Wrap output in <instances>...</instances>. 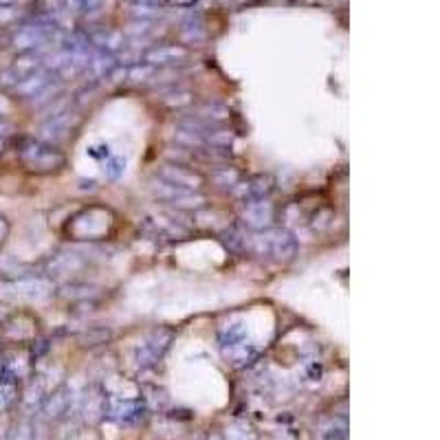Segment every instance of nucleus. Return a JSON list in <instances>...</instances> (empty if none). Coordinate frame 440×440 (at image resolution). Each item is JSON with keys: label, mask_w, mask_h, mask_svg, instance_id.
<instances>
[{"label": "nucleus", "mask_w": 440, "mask_h": 440, "mask_svg": "<svg viewBox=\"0 0 440 440\" xmlns=\"http://www.w3.org/2000/svg\"><path fill=\"white\" fill-rule=\"evenodd\" d=\"M224 438L227 440H251V436H249L245 427H231V430H227V434H224Z\"/></svg>", "instance_id": "nucleus-30"}, {"label": "nucleus", "mask_w": 440, "mask_h": 440, "mask_svg": "<svg viewBox=\"0 0 440 440\" xmlns=\"http://www.w3.org/2000/svg\"><path fill=\"white\" fill-rule=\"evenodd\" d=\"M152 227L157 229L159 233L168 236V238H183L187 233V227L183 222L174 220L172 213H163V216L152 218Z\"/></svg>", "instance_id": "nucleus-21"}, {"label": "nucleus", "mask_w": 440, "mask_h": 440, "mask_svg": "<svg viewBox=\"0 0 440 440\" xmlns=\"http://www.w3.org/2000/svg\"><path fill=\"white\" fill-rule=\"evenodd\" d=\"M278 209L273 203H269V198L265 200H251V203H245L240 211V220L247 229L251 231H265L271 229L273 222H276Z\"/></svg>", "instance_id": "nucleus-10"}, {"label": "nucleus", "mask_w": 440, "mask_h": 440, "mask_svg": "<svg viewBox=\"0 0 440 440\" xmlns=\"http://www.w3.org/2000/svg\"><path fill=\"white\" fill-rule=\"evenodd\" d=\"M152 194L157 196L161 203L170 205L174 209L181 211H198L207 207V198L200 192H192V189H181V187H172L163 181H154L152 183Z\"/></svg>", "instance_id": "nucleus-5"}, {"label": "nucleus", "mask_w": 440, "mask_h": 440, "mask_svg": "<svg viewBox=\"0 0 440 440\" xmlns=\"http://www.w3.org/2000/svg\"><path fill=\"white\" fill-rule=\"evenodd\" d=\"M245 249L258 258H269L280 265H287L295 260L297 251H300V242L289 229L271 227L265 231H256L254 236H247Z\"/></svg>", "instance_id": "nucleus-1"}, {"label": "nucleus", "mask_w": 440, "mask_h": 440, "mask_svg": "<svg viewBox=\"0 0 440 440\" xmlns=\"http://www.w3.org/2000/svg\"><path fill=\"white\" fill-rule=\"evenodd\" d=\"M124 165H126V161L122 157H115L113 161L106 163V174H108L111 178H117L119 174L124 172Z\"/></svg>", "instance_id": "nucleus-27"}, {"label": "nucleus", "mask_w": 440, "mask_h": 440, "mask_svg": "<svg viewBox=\"0 0 440 440\" xmlns=\"http://www.w3.org/2000/svg\"><path fill=\"white\" fill-rule=\"evenodd\" d=\"M192 117L200 119L203 124H209V126H222L224 122L229 119V108L227 106H222L218 102H209V104H203V106H198V108H194V113H189Z\"/></svg>", "instance_id": "nucleus-20"}, {"label": "nucleus", "mask_w": 440, "mask_h": 440, "mask_svg": "<svg viewBox=\"0 0 440 440\" xmlns=\"http://www.w3.org/2000/svg\"><path fill=\"white\" fill-rule=\"evenodd\" d=\"M70 403H73V394H70L68 388H59L55 390L49 399L42 401V414L46 421H57L62 419L64 414H68Z\"/></svg>", "instance_id": "nucleus-16"}, {"label": "nucleus", "mask_w": 440, "mask_h": 440, "mask_svg": "<svg viewBox=\"0 0 440 440\" xmlns=\"http://www.w3.org/2000/svg\"><path fill=\"white\" fill-rule=\"evenodd\" d=\"M102 3L104 0H68L70 9L79 11V14H90V11H95Z\"/></svg>", "instance_id": "nucleus-26"}, {"label": "nucleus", "mask_w": 440, "mask_h": 440, "mask_svg": "<svg viewBox=\"0 0 440 440\" xmlns=\"http://www.w3.org/2000/svg\"><path fill=\"white\" fill-rule=\"evenodd\" d=\"M7 317H9V311H7V306H3V304H0V324H3Z\"/></svg>", "instance_id": "nucleus-33"}, {"label": "nucleus", "mask_w": 440, "mask_h": 440, "mask_svg": "<svg viewBox=\"0 0 440 440\" xmlns=\"http://www.w3.org/2000/svg\"><path fill=\"white\" fill-rule=\"evenodd\" d=\"M18 295L29 297V300H46L55 291V282L49 276H22L14 282Z\"/></svg>", "instance_id": "nucleus-14"}, {"label": "nucleus", "mask_w": 440, "mask_h": 440, "mask_svg": "<svg viewBox=\"0 0 440 440\" xmlns=\"http://www.w3.org/2000/svg\"><path fill=\"white\" fill-rule=\"evenodd\" d=\"M172 5H194L196 0H170Z\"/></svg>", "instance_id": "nucleus-34"}, {"label": "nucleus", "mask_w": 440, "mask_h": 440, "mask_svg": "<svg viewBox=\"0 0 440 440\" xmlns=\"http://www.w3.org/2000/svg\"><path fill=\"white\" fill-rule=\"evenodd\" d=\"M82 269H84V260L77 254H59L49 262L46 276L53 280V276H66V273H77Z\"/></svg>", "instance_id": "nucleus-19"}, {"label": "nucleus", "mask_w": 440, "mask_h": 440, "mask_svg": "<svg viewBox=\"0 0 440 440\" xmlns=\"http://www.w3.org/2000/svg\"><path fill=\"white\" fill-rule=\"evenodd\" d=\"M146 416V403L133 396H106L104 419H111L117 425H137Z\"/></svg>", "instance_id": "nucleus-6"}, {"label": "nucleus", "mask_w": 440, "mask_h": 440, "mask_svg": "<svg viewBox=\"0 0 440 440\" xmlns=\"http://www.w3.org/2000/svg\"><path fill=\"white\" fill-rule=\"evenodd\" d=\"M113 227H115V213L108 207L93 205L82 209L77 216L70 218L64 231L73 240H102V238L111 236Z\"/></svg>", "instance_id": "nucleus-3"}, {"label": "nucleus", "mask_w": 440, "mask_h": 440, "mask_svg": "<svg viewBox=\"0 0 440 440\" xmlns=\"http://www.w3.org/2000/svg\"><path fill=\"white\" fill-rule=\"evenodd\" d=\"M35 438H38V436H35L33 425H31V423H22V425L18 427V434H16L14 440H35Z\"/></svg>", "instance_id": "nucleus-28"}, {"label": "nucleus", "mask_w": 440, "mask_h": 440, "mask_svg": "<svg viewBox=\"0 0 440 440\" xmlns=\"http://www.w3.org/2000/svg\"><path fill=\"white\" fill-rule=\"evenodd\" d=\"M46 64V57H42L40 53L35 51H27V53H20L14 64L7 66L0 70V86L3 88H16L20 82L29 79L31 75L40 73Z\"/></svg>", "instance_id": "nucleus-7"}, {"label": "nucleus", "mask_w": 440, "mask_h": 440, "mask_svg": "<svg viewBox=\"0 0 440 440\" xmlns=\"http://www.w3.org/2000/svg\"><path fill=\"white\" fill-rule=\"evenodd\" d=\"M55 31L57 27L53 22H46V20H38V22H31V25L20 27L14 35V49H18L20 53H27V51H35L38 46L51 42L55 38Z\"/></svg>", "instance_id": "nucleus-9"}, {"label": "nucleus", "mask_w": 440, "mask_h": 440, "mask_svg": "<svg viewBox=\"0 0 440 440\" xmlns=\"http://www.w3.org/2000/svg\"><path fill=\"white\" fill-rule=\"evenodd\" d=\"M157 178L163 183H168L172 187H181V189H192V192H200L205 185V176L198 170L189 168L185 163H163L157 168Z\"/></svg>", "instance_id": "nucleus-8"}, {"label": "nucleus", "mask_w": 440, "mask_h": 440, "mask_svg": "<svg viewBox=\"0 0 440 440\" xmlns=\"http://www.w3.org/2000/svg\"><path fill=\"white\" fill-rule=\"evenodd\" d=\"M174 341V332L170 328H157L148 332L146 337H141L139 343L135 346L133 359L137 363V367L146 370V367H154L159 365V361L165 356V352L170 350Z\"/></svg>", "instance_id": "nucleus-4"}, {"label": "nucleus", "mask_w": 440, "mask_h": 440, "mask_svg": "<svg viewBox=\"0 0 440 440\" xmlns=\"http://www.w3.org/2000/svg\"><path fill=\"white\" fill-rule=\"evenodd\" d=\"M77 126H79V117L75 113H70V111H62V113H57L55 117H51L49 122L42 126L40 139L46 141V144L55 146L57 141H62V139L73 135V130Z\"/></svg>", "instance_id": "nucleus-13"}, {"label": "nucleus", "mask_w": 440, "mask_h": 440, "mask_svg": "<svg viewBox=\"0 0 440 440\" xmlns=\"http://www.w3.org/2000/svg\"><path fill=\"white\" fill-rule=\"evenodd\" d=\"M16 14H18V9L14 7V5H0V25H7V22H11L16 18Z\"/></svg>", "instance_id": "nucleus-29"}, {"label": "nucleus", "mask_w": 440, "mask_h": 440, "mask_svg": "<svg viewBox=\"0 0 440 440\" xmlns=\"http://www.w3.org/2000/svg\"><path fill=\"white\" fill-rule=\"evenodd\" d=\"M319 436L324 440H346L348 438V425L343 419H330L319 425Z\"/></svg>", "instance_id": "nucleus-22"}, {"label": "nucleus", "mask_w": 440, "mask_h": 440, "mask_svg": "<svg viewBox=\"0 0 440 440\" xmlns=\"http://www.w3.org/2000/svg\"><path fill=\"white\" fill-rule=\"evenodd\" d=\"M86 40H88V46H95V49L104 55H113L126 46L124 33L117 29H108V27L93 29L90 33H86Z\"/></svg>", "instance_id": "nucleus-15"}, {"label": "nucleus", "mask_w": 440, "mask_h": 440, "mask_svg": "<svg viewBox=\"0 0 440 440\" xmlns=\"http://www.w3.org/2000/svg\"><path fill=\"white\" fill-rule=\"evenodd\" d=\"M211 178H213V181H216L218 185H222V187H233L238 181H240V174L233 172V170H227V168H220V170L213 172Z\"/></svg>", "instance_id": "nucleus-25"}, {"label": "nucleus", "mask_w": 440, "mask_h": 440, "mask_svg": "<svg viewBox=\"0 0 440 440\" xmlns=\"http://www.w3.org/2000/svg\"><path fill=\"white\" fill-rule=\"evenodd\" d=\"M220 352L224 356V361L231 363L233 367H245L247 363H251L256 359L260 350L245 339L238 343H229V346H220Z\"/></svg>", "instance_id": "nucleus-17"}, {"label": "nucleus", "mask_w": 440, "mask_h": 440, "mask_svg": "<svg viewBox=\"0 0 440 440\" xmlns=\"http://www.w3.org/2000/svg\"><path fill=\"white\" fill-rule=\"evenodd\" d=\"M207 35V31H205V22L200 20V18H192V20H187V22H183V29H181V38H183V42H187V44H196V42H200Z\"/></svg>", "instance_id": "nucleus-24"}, {"label": "nucleus", "mask_w": 440, "mask_h": 440, "mask_svg": "<svg viewBox=\"0 0 440 440\" xmlns=\"http://www.w3.org/2000/svg\"><path fill=\"white\" fill-rule=\"evenodd\" d=\"M192 57V51L183 44H157L144 53V62L159 68V66H176L185 64Z\"/></svg>", "instance_id": "nucleus-12"}, {"label": "nucleus", "mask_w": 440, "mask_h": 440, "mask_svg": "<svg viewBox=\"0 0 440 440\" xmlns=\"http://www.w3.org/2000/svg\"><path fill=\"white\" fill-rule=\"evenodd\" d=\"M16 154L27 170L40 174L57 172L66 165L64 152L57 150L53 144H46L40 137H22L16 146Z\"/></svg>", "instance_id": "nucleus-2"}, {"label": "nucleus", "mask_w": 440, "mask_h": 440, "mask_svg": "<svg viewBox=\"0 0 440 440\" xmlns=\"http://www.w3.org/2000/svg\"><path fill=\"white\" fill-rule=\"evenodd\" d=\"M157 102L163 104V106H168V108H189L196 97H194V93L192 90H187V88H181V86H172V88H165L157 95Z\"/></svg>", "instance_id": "nucleus-18"}, {"label": "nucleus", "mask_w": 440, "mask_h": 440, "mask_svg": "<svg viewBox=\"0 0 440 440\" xmlns=\"http://www.w3.org/2000/svg\"><path fill=\"white\" fill-rule=\"evenodd\" d=\"M9 236V222L5 216H0V245L5 242V238Z\"/></svg>", "instance_id": "nucleus-32"}, {"label": "nucleus", "mask_w": 440, "mask_h": 440, "mask_svg": "<svg viewBox=\"0 0 440 440\" xmlns=\"http://www.w3.org/2000/svg\"><path fill=\"white\" fill-rule=\"evenodd\" d=\"M14 124H9L7 122V119H3V117H0V139H3V137H9V135H14Z\"/></svg>", "instance_id": "nucleus-31"}, {"label": "nucleus", "mask_w": 440, "mask_h": 440, "mask_svg": "<svg viewBox=\"0 0 440 440\" xmlns=\"http://www.w3.org/2000/svg\"><path fill=\"white\" fill-rule=\"evenodd\" d=\"M18 401V383L16 379H0V414L7 412Z\"/></svg>", "instance_id": "nucleus-23"}, {"label": "nucleus", "mask_w": 440, "mask_h": 440, "mask_svg": "<svg viewBox=\"0 0 440 440\" xmlns=\"http://www.w3.org/2000/svg\"><path fill=\"white\" fill-rule=\"evenodd\" d=\"M3 150H5V141L0 139V154H3Z\"/></svg>", "instance_id": "nucleus-35"}, {"label": "nucleus", "mask_w": 440, "mask_h": 440, "mask_svg": "<svg viewBox=\"0 0 440 440\" xmlns=\"http://www.w3.org/2000/svg\"><path fill=\"white\" fill-rule=\"evenodd\" d=\"M276 189V178L271 174H254L249 178H240L233 185V194L242 200V203H251V200H265L271 196V192Z\"/></svg>", "instance_id": "nucleus-11"}, {"label": "nucleus", "mask_w": 440, "mask_h": 440, "mask_svg": "<svg viewBox=\"0 0 440 440\" xmlns=\"http://www.w3.org/2000/svg\"><path fill=\"white\" fill-rule=\"evenodd\" d=\"M209 440H222L220 436H213V438H209Z\"/></svg>", "instance_id": "nucleus-36"}]
</instances>
